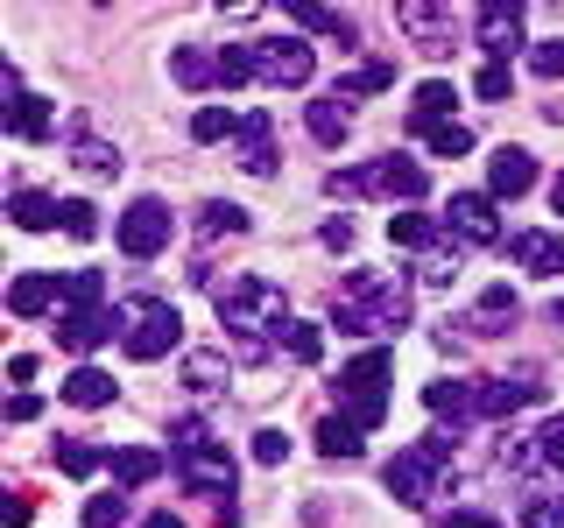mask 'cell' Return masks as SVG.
<instances>
[{"mask_svg": "<svg viewBox=\"0 0 564 528\" xmlns=\"http://www.w3.org/2000/svg\"><path fill=\"white\" fill-rule=\"evenodd\" d=\"M212 304H219L226 331H240V360H261V339H269V331H290V296H282L275 282H261V275L219 282Z\"/></svg>", "mask_w": 564, "mask_h": 528, "instance_id": "1", "label": "cell"}, {"mask_svg": "<svg viewBox=\"0 0 564 528\" xmlns=\"http://www.w3.org/2000/svg\"><path fill=\"white\" fill-rule=\"evenodd\" d=\"M332 324L352 331V339H360V331H402L410 324V282H395L381 268H352L339 304H332Z\"/></svg>", "mask_w": 564, "mask_h": 528, "instance_id": "2", "label": "cell"}, {"mask_svg": "<svg viewBox=\"0 0 564 528\" xmlns=\"http://www.w3.org/2000/svg\"><path fill=\"white\" fill-rule=\"evenodd\" d=\"M452 444H458L452 430H431V437H416L402 458H388V472H381L388 493H395L402 507H431V486H437V472L452 465Z\"/></svg>", "mask_w": 564, "mask_h": 528, "instance_id": "3", "label": "cell"}, {"mask_svg": "<svg viewBox=\"0 0 564 528\" xmlns=\"http://www.w3.org/2000/svg\"><path fill=\"white\" fill-rule=\"evenodd\" d=\"M332 198H402L416 211V198L431 190V176H423V163H402V155H381V163H360V169H339L332 176Z\"/></svg>", "mask_w": 564, "mask_h": 528, "instance_id": "4", "label": "cell"}, {"mask_svg": "<svg viewBox=\"0 0 564 528\" xmlns=\"http://www.w3.org/2000/svg\"><path fill=\"white\" fill-rule=\"evenodd\" d=\"M388 366H395V352L388 345H367L360 360L339 366V402H346V422H360V430H375V422L388 416Z\"/></svg>", "mask_w": 564, "mask_h": 528, "instance_id": "5", "label": "cell"}, {"mask_svg": "<svg viewBox=\"0 0 564 528\" xmlns=\"http://www.w3.org/2000/svg\"><path fill=\"white\" fill-rule=\"evenodd\" d=\"M176 331H184V317H176L170 296H128L120 304V345H128V360H163L176 345Z\"/></svg>", "mask_w": 564, "mask_h": 528, "instance_id": "6", "label": "cell"}, {"mask_svg": "<svg viewBox=\"0 0 564 528\" xmlns=\"http://www.w3.org/2000/svg\"><path fill=\"white\" fill-rule=\"evenodd\" d=\"M176 480L191 493H234V451L212 444L205 422H176Z\"/></svg>", "mask_w": 564, "mask_h": 528, "instance_id": "7", "label": "cell"}, {"mask_svg": "<svg viewBox=\"0 0 564 528\" xmlns=\"http://www.w3.org/2000/svg\"><path fill=\"white\" fill-rule=\"evenodd\" d=\"M247 57H254V78L275 85V92H296V85H311L317 70V50L296 43V35H269V43H247Z\"/></svg>", "mask_w": 564, "mask_h": 528, "instance_id": "8", "label": "cell"}, {"mask_svg": "<svg viewBox=\"0 0 564 528\" xmlns=\"http://www.w3.org/2000/svg\"><path fill=\"white\" fill-rule=\"evenodd\" d=\"M395 29L416 43V57H452L458 50V8H431V0H402Z\"/></svg>", "mask_w": 564, "mask_h": 528, "instance_id": "9", "label": "cell"}, {"mask_svg": "<svg viewBox=\"0 0 564 528\" xmlns=\"http://www.w3.org/2000/svg\"><path fill=\"white\" fill-rule=\"evenodd\" d=\"M522 35H529V8H522V0H487V8L473 14V43H480L494 64H508L516 50H529Z\"/></svg>", "mask_w": 564, "mask_h": 528, "instance_id": "10", "label": "cell"}, {"mask_svg": "<svg viewBox=\"0 0 564 528\" xmlns=\"http://www.w3.org/2000/svg\"><path fill=\"white\" fill-rule=\"evenodd\" d=\"M170 233H176V219L163 198H134L120 211V254H134V261H155L170 246Z\"/></svg>", "mask_w": 564, "mask_h": 528, "instance_id": "11", "label": "cell"}, {"mask_svg": "<svg viewBox=\"0 0 564 528\" xmlns=\"http://www.w3.org/2000/svg\"><path fill=\"white\" fill-rule=\"evenodd\" d=\"M529 402H543V374H536V366L473 381V409H480V416H516V409H529Z\"/></svg>", "mask_w": 564, "mask_h": 528, "instance_id": "12", "label": "cell"}, {"mask_svg": "<svg viewBox=\"0 0 564 528\" xmlns=\"http://www.w3.org/2000/svg\"><path fill=\"white\" fill-rule=\"evenodd\" d=\"M445 233L458 246H501V219H494V198H480V190H458V198L445 205Z\"/></svg>", "mask_w": 564, "mask_h": 528, "instance_id": "13", "label": "cell"}, {"mask_svg": "<svg viewBox=\"0 0 564 528\" xmlns=\"http://www.w3.org/2000/svg\"><path fill=\"white\" fill-rule=\"evenodd\" d=\"M57 339H64V352H99L106 339H120V310H64Z\"/></svg>", "mask_w": 564, "mask_h": 528, "instance_id": "14", "label": "cell"}, {"mask_svg": "<svg viewBox=\"0 0 564 528\" xmlns=\"http://www.w3.org/2000/svg\"><path fill=\"white\" fill-rule=\"evenodd\" d=\"M522 190H536V155L529 148H494V163H487V198H522Z\"/></svg>", "mask_w": 564, "mask_h": 528, "instance_id": "15", "label": "cell"}, {"mask_svg": "<svg viewBox=\"0 0 564 528\" xmlns=\"http://www.w3.org/2000/svg\"><path fill=\"white\" fill-rule=\"evenodd\" d=\"M240 169L247 176H275V128H269V113H240Z\"/></svg>", "mask_w": 564, "mask_h": 528, "instance_id": "16", "label": "cell"}, {"mask_svg": "<svg viewBox=\"0 0 564 528\" xmlns=\"http://www.w3.org/2000/svg\"><path fill=\"white\" fill-rule=\"evenodd\" d=\"M304 120H311V141L339 148V141L352 134V99H346V92H325V99H311V106H304Z\"/></svg>", "mask_w": 564, "mask_h": 528, "instance_id": "17", "label": "cell"}, {"mask_svg": "<svg viewBox=\"0 0 564 528\" xmlns=\"http://www.w3.org/2000/svg\"><path fill=\"white\" fill-rule=\"evenodd\" d=\"M516 261H522L529 275H564V233L522 226V233H516Z\"/></svg>", "mask_w": 564, "mask_h": 528, "instance_id": "18", "label": "cell"}, {"mask_svg": "<svg viewBox=\"0 0 564 528\" xmlns=\"http://www.w3.org/2000/svg\"><path fill=\"white\" fill-rule=\"evenodd\" d=\"M64 304V275H14V289H8V310L14 317H43V310H57Z\"/></svg>", "mask_w": 564, "mask_h": 528, "instance_id": "19", "label": "cell"}, {"mask_svg": "<svg viewBox=\"0 0 564 528\" xmlns=\"http://www.w3.org/2000/svg\"><path fill=\"white\" fill-rule=\"evenodd\" d=\"M8 128L22 134V141H43L50 134V99L22 92V78H14V70H8Z\"/></svg>", "mask_w": 564, "mask_h": 528, "instance_id": "20", "label": "cell"}, {"mask_svg": "<svg viewBox=\"0 0 564 528\" xmlns=\"http://www.w3.org/2000/svg\"><path fill=\"white\" fill-rule=\"evenodd\" d=\"M522 317V304H516V289H508V282H494V289L480 296V304H473V317H466V331H480V339H494V331H508Z\"/></svg>", "mask_w": 564, "mask_h": 528, "instance_id": "21", "label": "cell"}, {"mask_svg": "<svg viewBox=\"0 0 564 528\" xmlns=\"http://www.w3.org/2000/svg\"><path fill=\"white\" fill-rule=\"evenodd\" d=\"M8 219L22 226V233H50V226H64V205L43 198V190H14V198H8Z\"/></svg>", "mask_w": 564, "mask_h": 528, "instance_id": "22", "label": "cell"}, {"mask_svg": "<svg viewBox=\"0 0 564 528\" xmlns=\"http://www.w3.org/2000/svg\"><path fill=\"white\" fill-rule=\"evenodd\" d=\"M113 395H120V387H113V374H99V366H78V374L64 381V402H70V409H106Z\"/></svg>", "mask_w": 564, "mask_h": 528, "instance_id": "23", "label": "cell"}, {"mask_svg": "<svg viewBox=\"0 0 564 528\" xmlns=\"http://www.w3.org/2000/svg\"><path fill=\"white\" fill-rule=\"evenodd\" d=\"M423 409H431V416H458V422H466V416H480V409H473V381H431V387H423Z\"/></svg>", "mask_w": 564, "mask_h": 528, "instance_id": "24", "label": "cell"}, {"mask_svg": "<svg viewBox=\"0 0 564 528\" xmlns=\"http://www.w3.org/2000/svg\"><path fill=\"white\" fill-rule=\"evenodd\" d=\"M184 381L198 387V395H219V387L234 381V360H226V352H184Z\"/></svg>", "mask_w": 564, "mask_h": 528, "instance_id": "25", "label": "cell"}, {"mask_svg": "<svg viewBox=\"0 0 564 528\" xmlns=\"http://www.w3.org/2000/svg\"><path fill=\"white\" fill-rule=\"evenodd\" d=\"M317 451H325V458H360L367 451V430H360V422H346V416H325V422H317Z\"/></svg>", "mask_w": 564, "mask_h": 528, "instance_id": "26", "label": "cell"}, {"mask_svg": "<svg viewBox=\"0 0 564 528\" xmlns=\"http://www.w3.org/2000/svg\"><path fill=\"white\" fill-rule=\"evenodd\" d=\"M452 106H458V92H452V85H416V99H410V128H423V134H431L437 128V120H445L452 113Z\"/></svg>", "mask_w": 564, "mask_h": 528, "instance_id": "27", "label": "cell"}, {"mask_svg": "<svg viewBox=\"0 0 564 528\" xmlns=\"http://www.w3.org/2000/svg\"><path fill=\"white\" fill-rule=\"evenodd\" d=\"M388 240L395 246H445L452 233L437 219H423V211H395V219H388Z\"/></svg>", "mask_w": 564, "mask_h": 528, "instance_id": "28", "label": "cell"}, {"mask_svg": "<svg viewBox=\"0 0 564 528\" xmlns=\"http://www.w3.org/2000/svg\"><path fill=\"white\" fill-rule=\"evenodd\" d=\"M247 233V211L240 205H226V198H212L198 211V240H240Z\"/></svg>", "mask_w": 564, "mask_h": 528, "instance_id": "29", "label": "cell"}, {"mask_svg": "<svg viewBox=\"0 0 564 528\" xmlns=\"http://www.w3.org/2000/svg\"><path fill=\"white\" fill-rule=\"evenodd\" d=\"M106 465H113V480H120V486H149L155 472H163V458H155V451H141V444H128V451H113V458H106Z\"/></svg>", "mask_w": 564, "mask_h": 528, "instance_id": "30", "label": "cell"}, {"mask_svg": "<svg viewBox=\"0 0 564 528\" xmlns=\"http://www.w3.org/2000/svg\"><path fill=\"white\" fill-rule=\"evenodd\" d=\"M290 22H296V29H311V35H339V43H352V22H346L339 8H311V0H296Z\"/></svg>", "mask_w": 564, "mask_h": 528, "instance_id": "31", "label": "cell"}, {"mask_svg": "<svg viewBox=\"0 0 564 528\" xmlns=\"http://www.w3.org/2000/svg\"><path fill=\"white\" fill-rule=\"evenodd\" d=\"M176 85H191V92H198V85H212L219 78V57H212V50H176Z\"/></svg>", "mask_w": 564, "mask_h": 528, "instance_id": "32", "label": "cell"}, {"mask_svg": "<svg viewBox=\"0 0 564 528\" xmlns=\"http://www.w3.org/2000/svg\"><path fill=\"white\" fill-rule=\"evenodd\" d=\"M226 134H240L234 106H205V113H191V141H226Z\"/></svg>", "mask_w": 564, "mask_h": 528, "instance_id": "33", "label": "cell"}, {"mask_svg": "<svg viewBox=\"0 0 564 528\" xmlns=\"http://www.w3.org/2000/svg\"><path fill=\"white\" fill-rule=\"evenodd\" d=\"M282 352H290L296 366H317V360H325V331H317V324H290V331H282Z\"/></svg>", "mask_w": 564, "mask_h": 528, "instance_id": "34", "label": "cell"}, {"mask_svg": "<svg viewBox=\"0 0 564 528\" xmlns=\"http://www.w3.org/2000/svg\"><path fill=\"white\" fill-rule=\"evenodd\" d=\"M423 141H431V155H445V163H452V155H473V128H466V120H437Z\"/></svg>", "mask_w": 564, "mask_h": 528, "instance_id": "35", "label": "cell"}, {"mask_svg": "<svg viewBox=\"0 0 564 528\" xmlns=\"http://www.w3.org/2000/svg\"><path fill=\"white\" fill-rule=\"evenodd\" d=\"M388 78H395V64H360L352 78L332 85V92H346V99H360V92H388Z\"/></svg>", "mask_w": 564, "mask_h": 528, "instance_id": "36", "label": "cell"}, {"mask_svg": "<svg viewBox=\"0 0 564 528\" xmlns=\"http://www.w3.org/2000/svg\"><path fill=\"white\" fill-rule=\"evenodd\" d=\"M113 451H93V444H57V472H70V480H85V472H99Z\"/></svg>", "mask_w": 564, "mask_h": 528, "instance_id": "37", "label": "cell"}, {"mask_svg": "<svg viewBox=\"0 0 564 528\" xmlns=\"http://www.w3.org/2000/svg\"><path fill=\"white\" fill-rule=\"evenodd\" d=\"M78 169L85 176H120V148H106V141H78Z\"/></svg>", "mask_w": 564, "mask_h": 528, "instance_id": "38", "label": "cell"}, {"mask_svg": "<svg viewBox=\"0 0 564 528\" xmlns=\"http://www.w3.org/2000/svg\"><path fill=\"white\" fill-rule=\"evenodd\" d=\"M128 521V501L120 493H99V501H85V528H120Z\"/></svg>", "mask_w": 564, "mask_h": 528, "instance_id": "39", "label": "cell"}, {"mask_svg": "<svg viewBox=\"0 0 564 528\" xmlns=\"http://www.w3.org/2000/svg\"><path fill=\"white\" fill-rule=\"evenodd\" d=\"M529 70H536V78H564V35H551V43H529Z\"/></svg>", "mask_w": 564, "mask_h": 528, "instance_id": "40", "label": "cell"}, {"mask_svg": "<svg viewBox=\"0 0 564 528\" xmlns=\"http://www.w3.org/2000/svg\"><path fill=\"white\" fill-rule=\"evenodd\" d=\"M473 92H480V99H508V92H516L508 64H480V70H473Z\"/></svg>", "mask_w": 564, "mask_h": 528, "instance_id": "41", "label": "cell"}, {"mask_svg": "<svg viewBox=\"0 0 564 528\" xmlns=\"http://www.w3.org/2000/svg\"><path fill=\"white\" fill-rule=\"evenodd\" d=\"M64 233H70V240H93V233H99V211L85 205V198H70V205H64Z\"/></svg>", "mask_w": 564, "mask_h": 528, "instance_id": "42", "label": "cell"}, {"mask_svg": "<svg viewBox=\"0 0 564 528\" xmlns=\"http://www.w3.org/2000/svg\"><path fill=\"white\" fill-rule=\"evenodd\" d=\"M254 78V57H247V43L240 50H219V85H247Z\"/></svg>", "mask_w": 564, "mask_h": 528, "instance_id": "43", "label": "cell"}, {"mask_svg": "<svg viewBox=\"0 0 564 528\" xmlns=\"http://www.w3.org/2000/svg\"><path fill=\"white\" fill-rule=\"evenodd\" d=\"M536 451H543V465H557V472H564V416H551V422H543Z\"/></svg>", "mask_w": 564, "mask_h": 528, "instance_id": "44", "label": "cell"}, {"mask_svg": "<svg viewBox=\"0 0 564 528\" xmlns=\"http://www.w3.org/2000/svg\"><path fill=\"white\" fill-rule=\"evenodd\" d=\"M254 458H261V465H282V458H290V437H282V430H254Z\"/></svg>", "mask_w": 564, "mask_h": 528, "instance_id": "45", "label": "cell"}, {"mask_svg": "<svg viewBox=\"0 0 564 528\" xmlns=\"http://www.w3.org/2000/svg\"><path fill=\"white\" fill-rule=\"evenodd\" d=\"M35 409H43L35 395H14V402H8V422H35Z\"/></svg>", "mask_w": 564, "mask_h": 528, "instance_id": "46", "label": "cell"}, {"mask_svg": "<svg viewBox=\"0 0 564 528\" xmlns=\"http://www.w3.org/2000/svg\"><path fill=\"white\" fill-rule=\"evenodd\" d=\"M325 246H339V254H346V246H352V219H332L325 226Z\"/></svg>", "mask_w": 564, "mask_h": 528, "instance_id": "47", "label": "cell"}, {"mask_svg": "<svg viewBox=\"0 0 564 528\" xmlns=\"http://www.w3.org/2000/svg\"><path fill=\"white\" fill-rule=\"evenodd\" d=\"M29 515H35V507H29V493H14V501H8V528H29Z\"/></svg>", "mask_w": 564, "mask_h": 528, "instance_id": "48", "label": "cell"}, {"mask_svg": "<svg viewBox=\"0 0 564 528\" xmlns=\"http://www.w3.org/2000/svg\"><path fill=\"white\" fill-rule=\"evenodd\" d=\"M445 528H501V521H494V515H473V507H466V515H452Z\"/></svg>", "mask_w": 564, "mask_h": 528, "instance_id": "49", "label": "cell"}, {"mask_svg": "<svg viewBox=\"0 0 564 528\" xmlns=\"http://www.w3.org/2000/svg\"><path fill=\"white\" fill-rule=\"evenodd\" d=\"M141 528H184V521H176V515H149V521H141Z\"/></svg>", "mask_w": 564, "mask_h": 528, "instance_id": "50", "label": "cell"}, {"mask_svg": "<svg viewBox=\"0 0 564 528\" xmlns=\"http://www.w3.org/2000/svg\"><path fill=\"white\" fill-rule=\"evenodd\" d=\"M551 198H557V211H564V176H557V190H551Z\"/></svg>", "mask_w": 564, "mask_h": 528, "instance_id": "51", "label": "cell"}, {"mask_svg": "<svg viewBox=\"0 0 564 528\" xmlns=\"http://www.w3.org/2000/svg\"><path fill=\"white\" fill-rule=\"evenodd\" d=\"M551 317H557V324H564V296H557V304H551Z\"/></svg>", "mask_w": 564, "mask_h": 528, "instance_id": "52", "label": "cell"}]
</instances>
